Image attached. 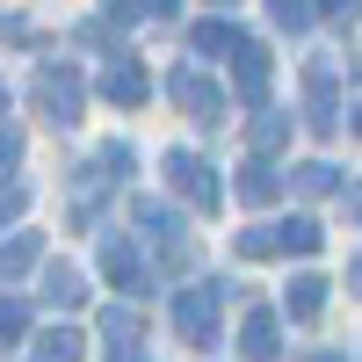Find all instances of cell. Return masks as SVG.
Returning <instances> with one entry per match:
<instances>
[{
	"label": "cell",
	"instance_id": "cell-1",
	"mask_svg": "<svg viewBox=\"0 0 362 362\" xmlns=\"http://www.w3.org/2000/svg\"><path fill=\"white\" fill-rule=\"evenodd\" d=\"M218 297L225 290H210V283L174 290V334L189 341V348H210V334H218Z\"/></svg>",
	"mask_w": 362,
	"mask_h": 362
},
{
	"label": "cell",
	"instance_id": "cell-2",
	"mask_svg": "<svg viewBox=\"0 0 362 362\" xmlns=\"http://www.w3.org/2000/svg\"><path fill=\"white\" fill-rule=\"evenodd\" d=\"M37 109L51 116L58 131L80 124V73H73V66H44V73H37Z\"/></svg>",
	"mask_w": 362,
	"mask_h": 362
},
{
	"label": "cell",
	"instance_id": "cell-3",
	"mask_svg": "<svg viewBox=\"0 0 362 362\" xmlns=\"http://www.w3.org/2000/svg\"><path fill=\"white\" fill-rule=\"evenodd\" d=\"M167 181H174V189L189 196L196 210H218V203H225V189H218V174H210V167H203L196 153H167Z\"/></svg>",
	"mask_w": 362,
	"mask_h": 362
},
{
	"label": "cell",
	"instance_id": "cell-4",
	"mask_svg": "<svg viewBox=\"0 0 362 362\" xmlns=\"http://www.w3.org/2000/svg\"><path fill=\"white\" fill-rule=\"evenodd\" d=\"M239 355H247V362H276L283 355V326H276V312H247V326H239Z\"/></svg>",
	"mask_w": 362,
	"mask_h": 362
},
{
	"label": "cell",
	"instance_id": "cell-5",
	"mask_svg": "<svg viewBox=\"0 0 362 362\" xmlns=\"http://www.w3.org/2000/svg\"><path fill=\"white\" fill-rule=\"evenodd\" d=\"M174 102L189 109L196 124H218V116H225V95H218V87H210L203 73H174Z\"/></svg>",
	"mask_w": 362,
	"mask_h": 362
},
{
	"label": "cell",
	"instance_id": "cell-6",
	"mask_svg": "<svg viewBox=\"0 0 362 362\" xmlns=\"http://www.w3.org/2000/svg\"><path fill=\"white\" fill-rule=\"evenodd\" d=\"M232 58H239V102L261 109V102H268V51L239 37V44H232Z\"/></svg>",
	"mask_w": 362,
	"mask_h": 362
},
{
	"label": "cell",
	"instance_id": "cell-7",
	"mask_svg": "<svg viewBox=\"0 0 362 362\" xmlns=\"http://www.w3.org/2000/svg\"><path fill=\"white\" fill-rule=\"evenodd\" d=\"M305 87H312V116H305V124H312L319 138H334V131H341V109H334V66H312Z\"/></svg>",
	"mask_w": 362,
	"mask_h": 362
},
{
	"label": "cell",
	"instance_id": "cell-8",
	"mask_svg": "<svg viewBox=\"0 0 362 362\" xmlns=\"http://www.w3.org/2000/svg\"><path fill=\"white\" fill-rule=\"evenodd\" d=\"M102 276H109L116 290H138V283H145V268H138V247H131V239H102Z\"/></svg>",
	"mask_w": 362,
	"mask_h": 362
},
{
	"label": "cell",
	"instance_id": "cell-9",
	"mask_svg": "<svg viewBox=\"0 0 362 362\" xmlns=\"http://www.w3.org/2000/svg\"><path fill=\"white\" fill-rule=\"evenodd\" d=\"M102 95H109V102H124V109H138V102H145V73H138V58H109Z\"/></svg>",
	"mask_w": 362,
	"mask_h": 362
},
{
	"label": "cell",
	"instance_id": "cell-10",
	"mask_svg": "<svg viewBox=\"0 0 362 362\" xmlns=\"http://www.w3.org/2000/svg\"><path fill=\"white\" fill-rule=\"evenodd\" d=\"M37 254H44V239H37V232H15V239H8V247H0V283H15V276H22V268H29V261H37Z\"/></svg>",
	"mask_w": 362,
	"mask_h": 362
},
{
	"label": "cell",
	"instance_id": "cell-11",
	"mask_svg": "<svg viewBox=\"0 0 362 362\" xmlns=\"http://www.w3.org/2000/svg\"><path fill=\"white\" fill-rule=\"evenodd\" d=\"M283 305H290V319H319V305H326V283H319V276H297Z\"/></svg>",
	"mask_w": 362,
	"mask_h": 362
},
{
	"label": "cell",
	"instance_id": "cell-12",
	"mask_svg": "<svg viewBox=\"0 0 362 362\" xmlns=\"http://www.w3.org/2000/svg\"><path fill=\"white\" fill-rule=\"evenodd\" d=\"M290 247H297V254H319V225H312V218L276 225V254H290Z\"/></svg>",
	"mask_w": 362,
	"mask_h": 362
},
{
	"label": "cell",
	"instance_id": "cell-13",
	"mask_svg": "<svg viewBox=\"0 0 362 362\" xmlns=\"http://www.w3.org/2000/svg\"><path fill=\"white\" fill-rule=\"evenodd\" d=\"M37 362H80V334L73 326H51V334L37 341Z\"/></svg>",
	"mask_w": 362,
	"mask_h": 362
},
{
	"label": "cell",
	"instance_id": "cell-14",
	"mask_svg": "<svg viewBox=\"0 0 362 362\" xmlns=\"http://www.w3.org/2000/svg\"><path fill=\"white\" fill-rule=\"evenodd\" d=\"M276 189H283V181L268 174V167H247V174H239V203H276Z\"/></svg>",
	"mask_w": 362,
	"mask_h": 362
},
{
	"label": "cell",
	"instance_id": "cell-15",
	"mask_svg": "<svg viewBox=\"0 0 362 362\" xmlns=\"http://www.w3.org/2000/svg\"><path fill=\"white\" fill-rule=\"evenodd\" d=\"M44 297H51V305H80V276H73V268H51V276H44Z\"/></svg>",
	"mask_w": 362,
	"mask_h": 362
},
{
	"label": "cell",
	"instance_id": "cell-16",
	"mask_svg": "<svg viewBox=\"0 0 362 362\" xmlns=\"http://www.w3.org/2000/svg\"><path fill=\"white\" fill-rule=\"evenodd\" d=\"M102 334L124 341V355H131V341H138V312H116V305H109V312H102Z\"/></svg>",
	"mask_w": 362,
	"mask_h": 362
},
{
	"label": "cell",
	"instance_id": "cell-17",
	"mask_svg": "<svg viewBox=\"0 0 362 362\" xmlns=\"http://www.w3.org/2000/svg\"><path fill=\"white\" fill-rule=\"evenodd\" d=\"M283 138H290V116H261L254 124V153H276Z\"/></svg>",
	"mask_w": 362,
	"mask_h": 362
},
{
	"label": "cell",
	"instance_id": "cell-18",
	"mask_svg": "<svg viewBox=\"0 0 362 362\" xmlns=\"http://www.w3.org/2000/svg\"><path fill=\"white\" fill-rule=\"evenodd\" d=\"M232 44H239L232 22H203V29H196V51H232Z\"/></svg>",
	"mask_w": 362,
	"mask_h": 362
},
{
	"label": "cell",
	"instance_id": "cell-19",
	"mask_svg": "<svg viewBox=\"0 0 362 362\" xmlns=\"http://www.w3.org/2000/svg\"><path fill=\"white\" fill-rule=\"evenodd\" d=\"M116 22H145V15H167V0H109Z\"/></svg>",
	"mask_w": 362,
	"mask_h": 362
},
{
	"label": "cell",
	"instance_id": "cell-20",
	"mask_svg": "<svg viewBox=\"0 0 362 362\" xmlns=\"http://www.w3.org/2000/svg\"><path fill=\"white\" fill-rule=\"evenodd\" d=\"M297 189H305V196H326V189H334V167H326V160L297 167Z\"/></svg>",
	"mask_w": 362,
	"mask_h": 362
},
{
	"label": "cell",
	"instance_id": "cell-21",
	"mask_svg": "<svg viewBox=\"0 0 362 362\" xmlns=\"http://www.w3.org/2000/svg\"><path fill=\"white\" fill-rule=\"evenodd\" d=\"M268 15H276L283 29H305V22H312V8H305V0H268Z\"/></svg>",
	"mask_w": 362,
	"mask_h": 362
},
{
	"label": "cell",
	"instance_id": "cell-22",
	"mask_svg": "<svg viewBox=\"0 0 362 362\" xmlns=\"http://www.w3.org/2000/svg\"><path fill=\"white\" fill-rule=\"evenodd\" d=\"M22 326H29V312L15 305V297H0V341H15V334H22Z\"/></svg>",
	"mask_w": 362,
	"mask_h": 362
},
{
	"label": "cell",
	"instance_id": "cell-23",
	"mask_svg": "<svg viewBox=\"0 0 362 362\" xmlns=\"http://www.w3.org/2000/svg\"><path fill=\"white\" fill-rule=\"evenodd\" d=\"M15 160H22V138H15V131H0V174H8Z\"/></svg>",
	"mask_w": 362,
	"mask_h": 362
},
{
	"label": "cell",
	"instance_id": "cell-24",
	"mask_svg": "<svg viewBox=\"0 0 362 362\" xmlns=\"http://www.w3.org/2000/svg\"><path fill=\"white\" fill-rule=\"evenodd\" d=\"M22 203H29L22 189H8V196H0V225H8V218H22Z\"/></svg>",
	"mask_w": 362,
	"mask_h": 362
},
{
	"label": "cell",
	"instance_id": "cell-25",
	"mask_svg": "<svg viewBox=\"0 0 362 362\" xmlns=\"http://www.w3.org/2000/svg\"><path fill=\"white\" fill-rule=\"evenodd\" d=\"M0 102H8V87H0Z\"/></svg>",
	"mask_w": 362,
	"mask_h": 362
},
{
	"label": "cell",
	"instance_id": "cell-26",
	"mask_svg": "<svg viewBox=\"0 0 362 362\" xmlns=\"http://www.w3.org/2000/svg\"><path fill=\"white\" fill-rule=\"evenodd\" d=\"M124 362H138V355H124Z\"/></svg>",
	"mask_w": 362,
	"mask_h": 362
}]
</instances>
